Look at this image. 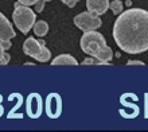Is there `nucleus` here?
Instances as JSON below:
<instances>
[{
	"label": "nucleus",
	"instance_id": "obj_1",
	"mask_svg": "<svg viewBox=\"0 0 148 132\" xmlns=\"http://www.w3.org/2000/svg\"><path fill=\"white\" fill-rule=\"evenodd\" d=\"M114 42L128 54H140L148 50V11L129 8L121 12L113 26Z\"/></svg>",
	"mask_w": 148,
	"mask_h": 132
},
{
	"label": "nucleus",
	"instance_id": "obj_2",
	"mask_svg": "<svg viewBox=\"0 0 148 132\" xmlns=\"http://www.w3.org/2000/svg\"><path fill=\"white\" fill-rule=\"evenodd\" d=\"M81 49L84 53H86L90 57L98 58L101 61L109 62L113 58V53L105 42V38L102 36L100 32H97L96 30L93 31H86L85 34L82 35L81 38Z\"/></svg>",
	"mask_w": 148,
	"mask_h": 132
},
{
	"label": "nucleus",
	"instance_id": "obj_3",
	"mask_svg": "<svg viewBox=\"0 0 148 132\" xmlns=\"http://www.w3.org/2000/svg\"><path fill=\"white\" fill-rule=\"evenodd\" d=\"M14 7H15V10L12 12L14 23L20 30V32L27 34L35 23V12L32 11L28 6H24V4L20 3H15Z\"/></svg>",
	"mask_w": 148,
	"mask_h": 132
},
{
	"label": "nucleus",
	"instance_id": "obj_4",
	"mask_svg": "<svg viewBox=\"0 0 148 132\" xmlns=\"http://www.w3.org/2000/svg\"><path fill=\"white\" fill-rule=\"evenodd\" d=\"M74 24L79 30L86 32V31H93V30L100 28L102 22L100 19V16H96L93 14H90V12H81V14L74 16Z\"/></svg>",
	"mask_w": 148,
	"mask_h": 132
},
{
	"label": "nucleus",
	"instance_id": "obj_5",
	"mask_svg": "<svg viewBox=\"0 0 148 132\" xmlns=\"http://www.w3.org/2000/svg\"><path fill=\"white\" fill-rule=\"evenodd\" d=\"M46 113L50 119H58L62 113V98L58 93H50L46 98Z\"/></svg>",
	"mask_w": 148,
	"mask_h": 132
},
{
	"label": "nucleus",
	"instance_id": "obj_6",
	"mask_svg": "<svg viewBox=\"0 0 148 132\" xmlns=\"http://www.w3.org/2000/svg\"><path fill=\"white\" fill-rule=\"evenodd\" d=\"M43 46H45V41L43 39H35V38H32V36H30V38H27L24 41L23 51L26 55L36 59V57L40 54Z\"/></svg>",
	"mask_w": 148,
	"mask_h": 132
},
{
	"label": "nucleus",
	"instance_id": "obj_7",
	"mask_svg": "<svg viewBox=\"0 0 148 132\" xmlns=\"http://www.w3.org/2000/svg\"><path fill=\"white\" fill-rule=\"evenodd\" d=\"M43 111L42 97L38 93H32L27 98V113L32 119H38Z\"/></svg>",
	"mask_w": 148,
	"mask_h": 132
},
{
	"label": "nucleus",
	"instance_id": "obj_8",
	"mask_svg": "<svg viewBox=\"0 0 148 132\" xmlns=\"http://www.w3.org/2000/svg\"><path fill=\"white\" fill-rule=\"evenodd\" d=\"M86 8L96 16L104 15L109 10V0H86Z\"/></svg>",
	"mask_w": 148,
	"mask_h": 132
},
{
	"label": "nucleus",
	"instance_id": "obj_9",
	"mask_svg": "<svg viewBox=\"0 0 148 132\" xmlns=\"http://www.w3.org/2000/svg\"><path fill=\"white\" fill-rule=\"evenodd\" d=\"M15 38V31L11 22L0 12V41Z\"/></svg>",
	"mask_w": 148,
	"mask_h": 132
},
{
	"label": "nucleus",
	"instance_id": "obj_10",
	"mask_svg": "<svg viewBox=\"0 0 148 132\" xmlns=\"http://www.w3.org/2000/svg\"><path fill=\"white\" fill-rule=\"evenodd\" d=\"M51 65L53 66H57V65H78V62L75 61L74 57L69 54H61L58 57H55L53 61H51Z\"/></svg>",
	"mask_w": 148,
	"mask_h": 132
},
{
	"label": "nucleus",
	"instance_id": "obj_11",
	"mask_svg": "<svg viewBox=\"0 0 148 132\" xmlns=\"http://www.w3.org/2000/svg\"><path fill=\"white\" fill-rule=\"evenodd\" d=\"M34 28V32H35L36 36H45V35L49 32V24L45 22V20H38L34 23L32 26Z\"/></svg>",
	"mask_w": 148,
	"mask_h": 132
},
{
	"label": "nucleus",
	"instance_id": "obj_12",
	"mask_svg": "<svg viewBox=\"0 0 148 132\" xmlns=\"http://www.w3.org/2000/svg\"><path fill=\"white\" fill-rule=\"evenodd\" d=\"M109 8L112 10V12L114 15H120L123 12V8H124V4L121 0H113L112 3H109Z\"/></svg>",
	"mask_w": 148,
	"mask_h": 132
},
{
	"label": "nucleus",
	"instance_id": "obj_13",
	"mask_svg": "<svg viewBox=\"0 0 148 132\" xmlns=\"http://www.w3.org/2000/svg\"><path fill=\"white\" fill-rule=\"evenodd\" d=\"M50 58H51L50 50H49L46 46H43L42 51H40V54L36 57V61H39V62H47V61H50Z\"/></svg>",
	"mask_w": 148,
	"mask_h": 132
},
{
	"label": "nucleus",
	"instance_id": "obj_14",
	"mask_svg": "<svg viewBox=\"0 0 148 132\" xmlns=\"http://www.w3.org/2000/svg\"><path fill=\"white\" fill-rule=\"evenodd\" d=\"M82 65H109V62H105V61H101V59H98V58L90 57V58L84 59Z\"/></svg>",
	"mask_w": 148,
	"mask_h": 132
},
{
	"label": "nucleus",
	"instance_id": "obj_15",
	"mask_svg": "<svg viewBox=\"0 0 148 132\" xmlns=\"http://www.w3.org/2000/svg\"><path fill=\"white\" fill-rule=\"evenodd\" d=\"M10 59H11V55L7 54L0 46V65H7L10 62Z\"/></svg>",
	"mask_w": 148,
	"mask_h": 132
},
{
	"label": "nucleus",
	"instance_id": "obj_16",
	"mask_svg": "<svg viewBox=\"0 0 148 132\" xmlns=\"http://www.w3.org/2000/svg\"><path fill=\"white\" fill-rule=\"evenodd\" d=\"M0 46H1V49H3L4 51H5V50H8V49H11L12 43L10 39H4V41H0Z\"/></svg>",
	"mask_w": 148,
	"mask_h": 132
},
{
	"label": "nucleus",
	"instance_id": "obj_17",
	"mask_svg": "<svg viewBox=\"0 0 148 132\" xmlns=\"http://www.w3.org/2000/svg\"><path fill=\"white\" fill-rule=\"evenodd\" d=\"M45 0H38L35 4H34V7H35V12H42L43 11V7H45Z\"/></svg>",
	"mask_w": 148,
	"mask_h": 132
},
{
	"label": "nucleus",
	"instance_id": "obj_18",
	"mask_svg": "<svg viewBox=\"0 0 148 132\" xmlns=\"http://www.w3.org/2000/svg\"><path fill=\"white\" fill-rule=\"evenodd\" d=\"M78 1H79V0H62V3L66 4L67 7H70V8L75 7V4H77Z\"/></svg>",
	"mask_w": 148,
	"mask_h": 132
},
{
	"label": "nucleus",
	"instance_id": "obj_19",
	"mask_svg": "<svg viewBox=\"0 0 148 132\" xmlns=\"http://www.w3.org/2000/svg\"><path fill=\"white\" fill-rule=\"evenodd\" d=\"M38 0H18V3H20V4H24V6H34V4L36 3Z\"/></svg>",
	"mask_w": 148,
	"mask_h": 132
},
{
	"label": "nucleus",
	"instance_id": "obj_20",
	"mask_svg": "<svg viewBox=\"0 0 148 132\" xmlns=\"http://www.w3.org/2000/svg\"><path fill=\"white\" fill-rule=\"evenodd\" d=\"M127 65L131 66V65H139V66H144L145 63L144 62H141V61H128L127 62Z\"/></svg>",
	"mask_w": 148,
	"mask_h": 132
},
{
	"label": "nucleus",
	"instance_id": "obj_21",
	"mask_svg": "<svg viewBox=\"0 0 148 132\" xmlns=\"http://www.w3.org/2000/svg\"><path fill=\"white\" fill-rule=\"evenodd\" d=\"M45 1H51V0H45Z\"/></svg>",
	"mask_w": 148,
	"mask_h": 132
}]
</instances>
